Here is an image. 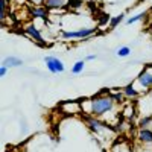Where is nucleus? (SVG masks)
I'll return each instance as SVG.
<instances>
[{
  "label": "nucleus",
  "mask_w": 152,
  "mask_h": 152,
  "mask_svg": "<svg viewBox=\"0 0 152 152\" xmlns=\"http://www.w3.org/2000/svg\"><path fill=\"white\" fill-rule=\"evenodd\" d=\"M28 2H29L32 6H43L46 0H28Z\"/></svg>",
  "instance_id": "20"
},
{
  "label": "nucleus",
  "mask_w": 152,
  "mask_h": 152,
  "mask_svg": "<svg viewBox=\"0 0 152 152\" xmlns=\"http://www.w3.org/2000/svg\"><path fill=\"white\" fill-rule=\"evenodd\" d=\"M62 110H64V113H69V114H78V113H82L81 110V102H76V100H72V102L69 104H64L62 105Z\"/></svg>",
  "instance_id": "10"
},
{
  "label": "nucleus",
  "mask_w": 152,
  "mask_h": 152,
  "mask_svg": "<svg viewBox=\"0 0 152 152\" xmlns=\"http://www.w3.org/2000/svg\"><path fill=\"white\" fill-rule=\"evenodd\" d=\"M135 82L142 90H152V64H148L143 72L137 76Z\"/></svg>",
  "instance_id": "4"
},
{
  "label": "nucleus",
  "mask_w": 152,
  "mask_h": 152,
  "mask_svg": "<svg viewBox=\"0 0 152 152\" xmlns=\"http://www.w3.org/2000/svg\"><path fill=\"white\" fill-rule=\"evenodd\" d=\"M110 96L114 99V102H116V104H122V102H123V99H125L123 91H119V93H113V91H111V94H110Z\"/></svg>",
  "instance_id": "19"
},
{
  "label": "nucleus",
  "mask_w": 152,
  "mask_h": 152,
  "mask_svg": "<svg viewBox=\"0 0 152 152\" xmlns=\"http://www.w3.org/2000/svg\"><path fill=\"white\" fill-rule=\"evenodd\" d=\"M84 120H85V123H87V126L90 128L94 134H97L99 137H107V134H110V135H114V129L111 128V126L108 125V123H105V122H102L99 117H94V116H85L84 117Z\"/></svg>",
  "instance_id": "2"
},
{
  "label": "nucleus",
  "mask_w": 152,
  "mask_h": 152,
  "mask_svg": "<svg viewBox=\"0 0 152 152\" xmlns=\"http://www.w3.org/2000/svg\"><path fill=\"white\" fill-rule=\"evenodd\" d=\"M122 91H123L125 97H128V99H135V97L140 96V91H138L137 88L134 87V84H132V82H131V84H128V85H125Z\"/></svg>",
  "instance_id": "11"
},
{
  "label": "nucleus",
  "mask_w": 152,
  "mask_h": 152,
  "mask_svg": "<svg viewBox=\"0 0 152 152\" xmlns=\"http://www.w3.org/2000/svg\"><path fill=\"white\" fill-rule=\"evenodd\" d=\"M6 8H8V0H0V20L5 21L6 18Z\"/></svg>",
  "instance_id": "18"
},
{
  "label": "nucleus",
  "mask_w": 152,
  "mask_h": 152,
  "mask_svg": "<svg viewBox=\"0 0 152 152\" xmlns=\"http://www.w3.org/2000/svg\"><path fill=\"white\" fill-rule=\"evenodd\" d=\"M125 20V14H123V12H122V14H119L117 17H114V18H111L110 20V29H114V28H117L119 26V24L122 23Z\"/></svg>",
  "instance_id": "15"
},
{
  "label": "nucleus",
  "mask_w": 152,
  "mask_h": 152,
  "mask_svg": "<svg viewBox=\"0 0 152 152\" xmlns=\"http://www.w3.org/2000/svg\"><path fill=\"white\" fill-rule=\"evenodd\" d=\"M44 62H46L47 70H49L50 73H53V75H56V73H64V70H66L64 62H62L59 58H56V56L47 55V56H44Z\"/></svg>",
  "instance_id": "5"
},
{
  "label": "nucleus",
  "mask_w": 152,
  "mask_h": 152,
  "mask_svg": "<svg viewBox=\"0 0 152 152\" xmlns=\"http://www.w3.org/2000/svg\"><path fill=\"white\" fill-rule=\"evenodd\" d=\"M21 64H23V59H20L17 56H6L2 61V66H6L8 69H11V67H20Z\"/></svg>",
  "instance_id": "12"
},
{
  "label": "nucleus",
  "mask_w": 152,
  "mask_h": 152,
  "mask_svg": "<svg viewBox=\"0 0 152 152\" xmlns=\"http://www.w3.org/2000/svg\"><path fill=\"white\" fill-rule=\"evenodd\" d=\"M24 34L26 35H29L32 40L35 41V43H38L40 46H46L47 43H46V40L43 38V35H41V32L38 31V28L35 26L34 23H28L26 26H24Z\"/></svg>",
  "instance_id": "6"
},
{
  "label": "nucleus",
  "mask_w": 152,
  "mask_h": 152,
  "mask_svg": "<svg viewBox=\"0 0 152 152\" xmlns=\"http://www.w3.org/2000/svg\"><path fill=\"white\" fill-rule=\"evenodd\" d=\"M97 32V28H81L78 31H62V40H91V35Z\"/></svg>",
  "instance_id": "3"
},
{
  "label": "nucleus",
  "mask_w": 152,
  "mask_h": 152,
  "mask_svg": "<svg viewBox=\"0 0 152 152\" xmlns=\"http://www.w3.org/2000/svg\"><path fill=\"white\" fill-rule=\"evenodd\" d=\"M85 59H87V61H93V59H96V55H87Z\"/></svg>",
  "instance_id": "22"
},
{
  "label": "nucleus",
  "mask_w": 152,
  "mask_h": 152,
  "mask_svg": "<svg viewBox=\"0 0 152 152\" xmlns=\"http://www.w3.org/2000/svg\"><path fill=\"white\" fill-rule=\"evenodd\" d=\"M18 152H26V151H24V149H23V151H18Z\"/></svg>",
  "instance_id": "23"
},
{
  "label": "nucleus",
  "mask_w": 152,
  "mask_h": 152,
  "mask_svg": "<svg viewBox=\"0 0 152 152\" xmlns=\"http://www.w3.org/2000/svg\"><path fill=\"white\" fill-rule=\"evenodd\" d=\"M84 67H85V61H84V59L76 61L75 64H73V67H72V73H73V75H79V73H82Z\"/></svg>",
  "instance_id": "13"
},
{
  "label": "nucleus",
  "mask_w": 152,
  "mask_h": 152,
  "mask_svg": "<svg viewBox=\"0 0 152 152\" xmlns=\"http://www.w3.org/2000/svg\"><path fill=\"white\" fill-rule=\"evenodd\" d=\"M137 138L143 145H152V129L149 128H140L137 132Z\"/></svg>",
  "instance_id": "8"
},
{
  "label": "nucleus",
  "mask_w": 152,
  "mask_h": 152,
  "mask_svg": "<svg viewBox=\"0 0 152 152\" xmlns=\"http://www.w3.org/2000/svg\"><path fill=\"white\" fill-rule=\"evenodd\" d=\"M114 107H116V102L114 99L107 94V96H93L91 99H85L81 102V110L82 113H87L90 116L94 117H107V114H110Z\"/></svg>",
  "instance_id": "1"
},
{
  "label": "nucleus",
  "mask_w": 152,
  "mask_h": 152,
  "mask_svg": "<svg viewBox=\"0 0 152 152\" xmlns=\"http://www.w3.org/2000/svg\"><path fill=\"white\" fill-rule=\"evenodd\" d=\"M29 15L32 18H41L46 21L47 15H49V9L43 5V6H31L29 8Z\"/></svg>",
  "instance_id": "7"
},
{
  "label": "nucleus",
  "mask_w": 152,
  "mask_h": 152,
  "mask_svg": "<svg viewBox=\"0 0 152 152\" xmlns=\"http://www.w3.org/2000/svg\"><path fill=\"white\" fill-rule=\"evenodd\" d=\"M6 73H8V67H6V66H2V69H0V75L6 76Z\"/></svg>",
  "instance_id": "21"
},
{
  "label": "nucleus",
  "mask_w": 152,
  "mask_h": 152,
  "mask_svg": "<svg viewBox=\"0 0 152 152\" xmlns=\"http://www.w3.org/2000/svg\"><path fill=\"white\" fill-rule=\"evenodd\" d=\"M116 53H117V56H120V58L129 56V55H131V47H129V46H122V47L117 49Z\"/></svg>",
  "instance_id": "17"
},
{
  "label": "nucleus",
  "mask_w": 152,
  "mask_h": 152,
  "mask_svg": "<svg viewBox=\"0 0 152 152\" xmlns=\"http://www.w3.org/2000/svg\"><path fill=\"white\" fill-rule=\"evenodd\" d=\"M69 3V0H46L44 2V6L49 9V11H55V9H62L66 8Z\"/></svg>",
  "instance_id": "9"
},
{
  "label": "nucleus",
  "mask_w": 152,
  "mask_h": 152,
  "mask_svg": "<svg viewBox=\"0 0 152 152\" xmlns=\"http://www.w3.org/2000/svg\"><path fill=\"white\" fill-rule=\"evenodd\" d=\"M146 17H148V11L140 12V14H137V15H134V17H131V18L126 20V24H134V23L140 21V20H143V18H146Z\"/></svg>",
  "instance_id": "16"
},
{
  "label": "nucleus",
  "mask_w": 152,
  "mask_h": 152,
  "mask_svg": "<svg viewBox=\"0 0 152 152\" xmlns=\"http://www.w3.org/2000/svg\"><path fill=\"white\" fill-rule=\"evenodd\" d=\"M152 125V114L151 116H143L138 120V128H149Z\"/></svg>",
  "instance_id": "14"
}]
</instances>
